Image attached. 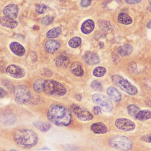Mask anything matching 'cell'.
<instances>
[{
    "instance_id": "30",
    "label": "cell",
    "mask_w": 151,
    "mask_h": 151,
    "mask_svg": "<svg viewBox=\"0 0 151 151\" xmlns=\"http://www.w3.org/2000/svg\"><path fill=\"white\" fill-rule=\"evenodd\" d=\"M117 0H107L105 3V8L109 9H116V7H118L119 5H120L121 2L113 4Z\"/></svg>"
},
{
    "instance_id": "27",
    "label": "cell",
    "mask_w": 151,
    "mask_h": 151,
    "mask_svg": "<svg viewBox=\"0 0 151 151\" xmlns=\"http://www.w3.org/2000/svg\"><path fill=\"white\" fill-rule=\"evenodd\" d=\"M82 40L80 37L79 36H75L72 38L68 42L69 46L72 48H76L79 46H80L82 43Z\"/></svg>"
},
{
    "instance_id": "14",
    "label": "cell",
    "mask_w": 151,
    "mask_h": 151,
    "mask_svg": "<svg viewBox=\"0 0 151 151\" xmlns=\"http://www.w3.org/2000/svg\"><path fill=\"white\" fill-rule=\"evenodd\" d=\"M90 129L94 134H104L107 133L108 128L103 122H96L90 126Z\"/></svg>"
},
{
    "instance_id": "22",
    "label": "cell",
    "mask_w": 151,
    "mask_h": 151,
    "mask_svg": "<svg viewBox=\"0 0 151 151\" xmlns=\"http://www.w3.org/2000/svg\"><path fill=\"white\" fill-rule=\"evenodd\" d=\"M118 21L119 23L122 24L128 25L132 24L133 19L128 14L125 12H121L118 15Z\"/></svg>"
},
{
    "instance_id": "31",
    "label": "cell",
    "mask_w": 151,
    "mask_h": 151,
    "mask_svg": "<svg viewBox=\"0 0 151 151\" xmlns=\"http://www.w3.org/2000/svg\"><path fill=\"white\" fill-rule=\"evenodd\" d=\"M129 114L131 116H135L140 111V108L134 104H131L127 107Z\"/></svg>"
},
{
    "instance_id": "35",
    "label": "cell",
    "mask_w": 151,
    "mask_h": 151,
    "mask_svg": "<svg viewBox=\"0 0 151 151\" xmlns=\"http://www.w3.org/2000/svg\"><path fill=\"white\" fill-rule=\"evenodd\" d=\"M92 0H81L80 5L83 8H87L91 4Z\"/></svg>"
},
{
    "instance_id": "4",
    "label": "cell",
    "mask_w": 151,
    "mask_h": 151,
    "mask_svg": "<svg viewBox=\"0 0 151 151\" xmlns=\"http://www.w3.org/2000/svg\"><path fill=\"white\" fill-rule=\"evenodd\" d=\"M110 146L114 149L121 151L130 150L133 146V142L125 136L117 135L113 137L109 140Z\"/></svg>"
},
{
    "instance_id": "33",
    "label": "cell",
    "mask_w": 151,
    "mask_h": 151,
    "mask_svg": "<svg viewBox=\"0 0 151 151\" xmlns=\"http://www.w3.org/2000/svg\"><path fill=\"white\" fill-rule=\"evenodd\" d=\"M35 11L39 14H43L47 9V7L44 4L40 3L35 6Z\"/></svg>"
},
{
    "instance_id": "28",
    "label": "cell",
    "mask_w": 151,
    "mask_h": 151,
    "mask_svg": "<svg viewBox=\"0 0 151 151\" xmlns=\"http://www.w3.org/2000/svg\"><path fill=\"white\" fill-rule=\"evenodd\" d=\"M106 70L104 67L98 66L95 68L93 71V74L96 77H100L104 76L106 73Z\"/></svg>"
},
{
    "instance_id": "26",
    "label": "cell",
    "mask_w": 151,
    "mask_h": 151,
    "mask_svg": "<svg viewBox=\"0 0 151 151\" xmlns=\"http://www.w3.org/2000/svg\"><path fill=\"white\" fill-rule=\"evenodd\" d=\"M62 32V30L61 27H54L47 32L46 33V36L48 39L58 38L61 35Z\"/></svg>"
},
{
    "instance_id": "36",
    "label": "cell",
    "mask_w": 151,
    "mask_h": 151,
    "mask_svg": "<svg viewBox=\"0 0 151 151\" xmlns=\"http://www.w3.org/2000/svg\"><path fill=\"white\" fill-rule=\"evenodd\" d=\"M141 139H142V141H144V142L148 143H151V135L150 134L143 136L142 137Z\"/></svg>"
},
{
    "instance_id": "3",
    "label": "cell",
    "mask_w": 151,
    "mask_h": 151,
    "mask_svg": "<svg viewBox=\"0 0 151 151\" xmlns=\"http://www.w3.org/2000/svg\"><path fill=\"white\" fill-rule=\"evenodd\" d=\"M43 92L55 97L64 96L66 93V88L62 83L53 80H43Z\"/></svg>"
},
{
    "instance_id": "34",
    "label": "cell",
    "mask_w": 151,
    "mask_h": 151,
    "mask_svg": "<svg viewBox=\"0 0 151 151\" xmlns=\"http://www.w3.org/2000/svg\"><path fill=\"white\" fill-rule=\"evenodd\" d=\"M92 88L97 91H102L103 89V85L102 83L98 81H94L91 83Z\"/></svg>"
},
{
    "instance_id": "5",
    "label": "cell",
    "mask_w": 151,
    "mask_h": 151,
    "mask_svg": "<svg viewBox=\"0 0 151 151\" xmlns=\"http://www.w3.org/2000/svg\"><path fill=\"white\" fill-rule=\"evenodd\" d=\"M14 100L18 104L23 105L29 102L31 98L30 90L25 85L15 86L13 89Z\"/></svg>"
},
{
    "instance_id": "40",
    "label": "cell",
    "mask_w": 151,
    "mask_h": 151,
    "mask_svg": "<svg viewBox=\"0 0 151 151\" xmlns=\"http://www.w3.org/2000/svg\"><path fill=\"white\" fill-rule=\"evenodd\" d=\"M151 26V20H150V21H149V23L147 24V27H148V28H149V29H150Z\"/></svg>"
},
{
    "instance_id": "39",
    "label": "cell",
    "mask_w": 151,
    "mask_h": 151,
    "mask_svg": "<svg viewBox=\"0 0 151 151\" xmlns=\"http://www.w3.org/2000/svg\"><path fill=\"white\" fill-rule=\"evenodd\" d=\"M5 92L3 90V89H2L1 88H0V96H2L3 95H4V93Z\"/></svg>"
},
{
    "instance_id": "6",
    "label": "cell",
    "mask_w": 151,
    "mask_h": 151,
    "mask_svg": "<svg viewBox=\"0 0 151 151\" xmlns=\"http://www.w3.org/2000/svg\"><path fill=\"white\" fill-rule=\"evenodd\" d=\"M112 81L114 84L121 89V90L129 95L135 96L138 93V89L136 87L132 85L126 79L121 76L113 75L111 77Z\"/></svg>"
},
{
    "instance_id": "20",
    "label": "cell",
    "mask_w": 151,
    "mask_h": 151,
    "mask_svg": "<svg viewBox=\"0 0 151 151\" xmlns=\"http://www.w3.org/2000/svg\"><path fill=\"white\" fill-rule=\"evenodd\" d=\"M33 124L35 127L42 132H47L51 128L50 124L41 121H35L33 122Z\"/></svg>"
},
{
    "instance_id": "7",
    "label": "cell",
    "mask_w": 151,
    "mask_h": 151,
    "mask_svg": "<svg viewBox=\"0 0 151 151\" xmlns=\"http://www.w3.org/2000/svg\"><path fill=\"white\" fill-rule=\"evenodd\" d=\"M92 100L105 112H110L113 108V105L109 98L103 94L97 93L92 96Z\"/></svg>"
},
{
    "instance_id": "21",
    "label": "cell",
    "mask_w": 151,
    "mask_h": 151,
    "mask_svg": "<svg viewBox=\"0 0 151 151\" xmlns=\"http://www.w3.org/2000/svg\"><path fill=\"white\" fill-rule=\"evenodd\" d=\"M71 71L76 76H81L84 75V72L81 64L78 62H74L71 65Z\"/></svg>"
},
{
    "instance_id": "10",
    "label": "cell",
    "mask_w": 151,
    "mask_h": 151,
    "mask_svg": "<svg viewBox=\"0 0 151 151\" xmlns=\"http://www.w3.org/2000/svg\"><path fill=\"white\" fill-rule=\"evenodd\" d=\"M6 72L9 76L15 79H21L26 75L25 69L15 64L9 65L8 66L6 69Z\"/></svg>"
},
{
    "instance_id": "17",
    "label": "cell",
    "mask_w": 151,
    "mask_h": 151,
    "mask_svg": "<svg viewBox=\"0 0 151 151\" xmlns=\"http://www.w3.org/2000/svg\"><path fill=\"white\" fill-rule=\"evenodd\" d=\"M83 58L85 63L91 65L97 64L100 61V58L98 55L94 52H87L84 55Z\"/></svg>"
},
{
    "instance_id": "12",
    "label": "cell",
    "mask_w": 151,
    "mask_h": 151,
    "mask_svg": "<svg viewBox=\"0 0 151 151\" xmlns=\"http://www.w3.org/2000/svg\"><path fill=\"white\" fill-rule=\"evenodd\" d=\"M9 48L12 52L17 56H23L25 54L26 50L24 46L17 42H11Z\"/></svg>"
},
{
    "instance_id": "19",
    "label": "cell",
    "mask_w": 151,
    "mask_h": 151,
    "mask_svg": "<svg viewBox=\"0 0 151 151\" xmlns=\"http://www.w3.org/2000/svg\"><path fill=\"white\" fill-rule=\"evenodd\" d=\"M108 96L114 102L118 103L121 99V95L119 91L114 87H110L107 90Z\"/></svg>"
},
{
    "instance_id": "38",
    "label": "cell",
    "mask_w": 151,
    "mask_h": 151,
    "mask_svg": "<svg viewBox=\"0 0 151 151\" xmlns=\"http://www.w3.org/2000/svg\"><path fill=\"white\" fill-rule=\"evenodd\" d=\"M142 0H125V2L129 4H134L138 3Z\"/></svg>"
},
{
    "instance_id": "18",
    "label": "cell",
    "mask_w": 151,
    "mask_h": 151,
    "mask_svg": "<svg viewBox=\"0 0 151 151\" xmlns=\"http://www.w3.org/2000/svg\"><path fill=\"white\" fill-rule=\"evenodd\" d=\"M1 122L5 126L12 125L16 122L17 117L13 114L7 113L2 114L0 117Z\"/></svg>"
},
{
    "instance_id": "41",
    "label": "cell",
    "mask_w": 151,
    "mask_h": 151,
    "mask_svg": "<svg viewBox=\"0 0 151 151\" xmlns=\"http://www.w3.org/2000/svg\"><path fill=\"white\" fill-rule=\"evenodd\" d=\"M9 151H18L17 150H14V149H12V150H11Z\"/></svg>"
},
{
    "instance_id": "8",
    "label": "cell",
    "mask_w": 151,
    "mask_h": 151,
    "mask_svg": "<svg viewBox=\"0 0 151 151\" xmlns=\"http://www.w3.org/2000/svg\"><path fill=\"white\" fill-rule=\"evenodd\" d=\"M72 109L74 115L81 121H90L93 119V114L87 110L82 106L76 104H73Z\"/></svg>"
},
{
    "instance_id": "16",
    "label": "cell",
    "mask_w": 151,
    "mask_h": 151,
    "mask_svg": "<svg viewBox=\"0 0 151 151\" xmlns=\"http://www.w3.org/2000/svg\"><path fill=\"white\" fill-rule=\"evenodd\" d=\"M95 27V23L92 19L85 20L82 24L81 30L84 34L88 35L93 32Z\"/></svg>"
},
{
    "instance_id": "37",
    "label": "cell",
    "mask_w": 151,
    "mask_h": 151,
    "mask_svg": "<svg viewBox=\"0 0 151 151\" xmlns=\"http://www.w3.org/2000/svg\"><path fill=\"white\" fill-rule=\"evenodd\" d=\"M93 112L95 114L98 115L102 113V110L99 106H94L93 109Z\"/></svg>"
},
{
    "instance_id": "13",
    "label": "cell",
    "mask_w": 151,
    "mask_h": 151,
    "mask_svg": "<svg viewBox=\"0 0 151 151\" xmlns=\"http://www.w3.org/2000/svg\"><path fill=\"white\" fill-rule=\"evenodd\" d=\"M60 43L58 41L54 40H47L44 45L45 50L50 54H54L56 52L59 47Z\"/></svg>"
},
{
    "instance_id": "2",
    "label": "cell",
    "mask_w": 151,
    "mask_h": 151,
    "mask_svg": "<svg viewBox=\"0 0 151 151\" xmlns=\"http://www.w3.org/2000/svg\"><path fill=\"white\" fill-rule=\"evenodd\" d=\"M14 142L17 145L24 148H30L37 145L38 136L33 130L21 129L15 133L13 137Z\"/></svg>"
},
{
    "instance_id": "11",
    "label": "cell",
    "mask_w": 151,
    "mask_h": 151,
    "mask_svg": "<svg viewBox=\"0 0 151 151\" xmlns=\"http://www.w3.org/2000/svg\"><path fill=\"white\" fill-rule=\"evenodd\" d=\"M18 6L15 4H10L5 6L3 9L2 12L4 16L16 19L18 14Z\"/></svg>"
},
{
    "instance_id": "15",
    "label": "cell",
    "mask_w": 151,
    "mask_h": 151,
    "mask_svg": "<svg viewBox=\"0 0 151 151\" xmlns=\"http://www.w3.org/2000/svg\"><path fill=\"white\" fill-rule=\"evenodd\" d=\"M0 24L9 29H14L17 27L18 24L13 19L3 16L0 17Z\"/></svg>"
},
{
    "instance_id": "24",
    "label": "cell",
    "mask_w": 151,
    "mask_h": 151,
    "mask_svg": "<svg viewBox=\"0 0 151 151\" xmlns=\"http://www.w3.org/2000/svg\"><path fill=\"white\" fill-rule=\"evenodd\" d=\"M151 117V111L148 110L140 111L135 115L136 119L139 121L147 120L150 119Z\"/></svg>"
},
{
    "instance_id": "1",
    "label": "cell",
    "mask_w": 151,
    "mask_h": 151,
    "mask_svg": "<svg viewBox=\"0 0 151 151\" xmlns=\"http://www.w3.org/2000/svg\"><path fill=\"white\" fill-rule=\"evenodd\" d=\"M47 116L50 122L58 127H67L72 122L71 112L66 107L60 105H53L51 106Z\"/></svg>"
},
{
    "instance_id": "9",
    "label": "cell",
    "mask_w": 151,
    "mask_h": 151,
    "mask_svg": "<svg viewBox=\"0 0 151 151\" xmlns=\"http://www.w3.org/2000/svg\"><path fill=\"white\" fill-rule=\"evenodd\" d=\"M115 126L118 129L125 132L133 131L136 128L134 122L125 118L117 119L115 122Z\"/></svg>"
},
{
    "instance_id": "32",
    "label": "cell",
    "mask_w": 151,
    "mask_h": 151,
    "mask_svg": "<svg viewBox=\"0 0 151 151\" xmlns=\"http://www.w3.org/2000/svg\"><path fill=\"white\" fill-rule=\"evenodd\" d=\"M54 17L50 16H46L41 19V23L43 25L48 26L54 22Z\"/></svg>"
},
{
    "instance_id": "25",
    "label": "cell",
    "mask_w": 151,
    "mask_h": 151,
    "mask_svg": "<svg viewBox=\"0 0 151 151\" xmlns=\"http://www.w3.org/2000/svg\"><path fill=\"white\" fill-rule=\"evenodd\" d=\"M133 48L130 44H126L120 47L118 49L119 54L122 56H126L129 55L133 51Z\"/></svg>"
},
{
    "instance_id": "29",
    "label": "cell",
    "mask_w": 151,
    "mask_h": 151,
    "mask_svg": "<svg viewBox=\"0 0 151 151\" xmlns=\"http://www.w3.org/2000/svg\"><path fill=\"white\" fill-rule=\"evenodd\" d=\"M43 80L38 79L34 82L33 88L34 90L37 93H41L42 91V84Z\"/></svg>"
},
{
    "instance_id": "23",
    "label": "cell",
    "mask_w": 151,
    "mask_h": 151,
    "mask_svg": "<svg viewBox=\"0 0 151 151\" xmlns=\"http://www.w3.org/2000/svg\"><path fill=\"white\" fill-rule=\"evenodd\" d=\"M55 63L59 67L66 68L67 67L70 63V59L65 56H59L56 58Z\"/></svg>"
}]
</instances>
